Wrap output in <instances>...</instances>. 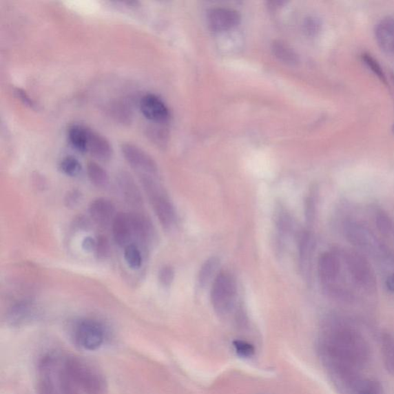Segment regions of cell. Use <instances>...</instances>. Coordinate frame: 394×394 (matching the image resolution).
Masks as SVG:
<instances>
[{"instance_id": "9", "label": "cell", "mask_w": 394, "mask_h": 394, "mask_svg": "<svg viewBox=\"0 0 394 394\" xmlns=\"http://www.w3.org/2000/svg\"><path fill=\"white\" fill-rule=\"evenodd\" d=\"M340 260L336 253L325 252L320 256L318 261V273L322 284L325 287L331 290L340 277Z\"/></svg>"}, {"instance_id": "30", "label": "cell", "mask_w": 394, "mask_h": 394, "mask_svg": "<svg viewBox=\"0 0 394 394\" xmlns=\"http://www.w3.org/2000/svg\"><path fill=\"white\" fill-rule=\"evenodd\" d=\"M275 54L278 56L280 60L286 62H295L296 55L291 49H289L285 45L278 43L275 44L273 48Z\"/></svg>"}, {"instance_id": "23", "label": "cell", "mask_w": 394, "mask_h": 394, "mask_svg": "<svg viewBox=\"0 0 394 394\" xmlns=\"http://www.w3.org/2000/svg\"><path fill=\"white\" fill-rule=\"evenodd\" d=\"M87 175L93 185L98 188H104L108 185V174L101 165L95 162H90L87 165Z\"/></svg>"}, {"instance_id": "11", "label": "cell", "mask_w": 394, "mask_h": 394, "mask_svg": "<svg viewBox=\"0 0 394 394\" xmlns=\"http://www.w3.org/2000/svg\"><path fill=\"white\" fill-rule=\"evenodd\" d=\"M238 12L225 8H214L207 15L209 28L216 32L228 31L240 23Z\"/></svg>"}, {"instance_id": "12", "label": "cell", "mask_w": 394, "mask_h": 394, "mask_svg": "<svg viewBox=\"0 0 394 394\" xmlns=\"http://www.w3.org/2000/svg\"><path fill=\"white\" fill-rule=\"evenodd\" d=\"M38 314V309L30 300L17 302L13 304L6 314V320L14 326H22L34 320Z\"/></svg>"}, {"instance_id": "21", "label": "cell", "mask_w": 394, "mask_h": 394, "mask_svg": "<svg viewBox=\"0 0 394 394\" xmlns=\"http://www.w3.org/2000/svg\"><path fill=\"white\" fill-rule=\"evenodd\" d=\"M313 240L309 233H304L300 240V266L304 273H307L310 269L311 260L313 251Z\"/></svg>"}, {"instance_id": "22", "label": "cell", "mask_w": 394, "mask_h": 394, "mask_svg": "<svg viewBox=\"0 0 394 394\" xmlns=\"http://www.w3.org/2000/svg\"><path fill=\"white\" fill-rule=\"evenodd\" d=\"M220 259L216 257L209 258L202 266L199 273V284L201 287H207L214 281L216 272L220 267Z\"/></svg>"}, {"instance_id": "31", "label": "cell", "mask_w": 394, "mask_h": 394, "mask_svg": "<svg viewBox=\"0 0 394 394\" xmlns=\"http://www.w3.org/2000/svg\"><path fill=\"white\" fill-rule=\"evenodd\" d=\"M95 253L98 259H105L108 257L110 253V245L106 236H98L96 239Z\"/></svg>"}, {"instance_id": "6", "label": "cell", "mask_w": 394, "mask_h": 394, "mask_svg": "<svg viewBox=\"0 0 394 394\" xmlns=\"http://www.w3.org/2000/svg\"><path fill=\"white\" fill-rule=\"evenodd\" d=\"M236 296L234 278L227 273H220L213 282L211 301L215 311L225 314L231 310Z\"/></svg>"}, {"instance_id": "14", "label": "cell", "mask_w": 394, "mask_h": 394, "mask_svg": "<svg viewBox=\"0 0 394 394\" xmlns=\"http://www.w3.org/2000/svg\"><path fill=\"white\" fill-rule=\"evenodd\" d=\"M91 218L96 225L106 227L113 222L116 208L113 203L105 198H98L92 201L89 207Z\"/></svg>"}, {"instance_id": "27", "label": "cell", "mask_w": 394, "mask_h": 394, "mask_svg": "<svg viewBox=\"0 0 394 394\" xmlns=\"http://www.w3.org/2000/svg\"><path fill=\"white\" fill-rule=\"evenodd\" d=\"M361 58H362V61L366 64V67L369 68L380 81L386 83L387 81L384 71L376 59L371 54H366V52H364V54L361 56Z\"/></svg>"}, {"instance_id": "25", "label": "cell", "mask_w": 394, "mask_h": 394, "mask_svg": "<svg viewBox=\"0 0 394 394\" xmlns=\"http://www.w3.org/2000/svg\"><path fill=\"white\" fill-rule=\"evenodd\" d=\"M124 258L129 267L134 270H137L142 266L143 257L141 249L134 244H131L124 248Z\"/></svg>"}, {"instance_id": "4", "label": "cell", "mask_w": 394, "mask_h": 394, "mask_svg": "<svg viewBox=\"0 0 394 394\" xmlns=\"http://www.w3.org/2000/svg\"><path fill=\"white\" fill-rule=\"evenodd\" d=\"M106 330L96 320L81 319L71 326L70 337L78 347L84 351H94L103 345L106 340Z\"/></svg>"}, {"instance_id": "13", "label": "cell", "mask_w": 394, "mask_h": 394, "mask_svg": "<svg viewBox=\"0 0 394 394\" xmlns=\"http://www.w3.org/2000/svg\"><path fill=\"white\" fill-rule=\"evenodd\" d=\"M113 235L116 244L126 247L134 240V231L131 214L119 213L112 222Z\"/></svg>"}, {"instance_id": "3", "label": "cell", "mask_w": 394, "mask_h": 394, "mask_svg": "<svg viewBox=\"0 0 394 394\" xmlns=\"http://www.w3.org/2000/svg\"><path fill=\"white\" fill-rule=\"evenodd\" d=\"M139 176L157 218L164 228H172L176 220V214L174 207L165 191L157 182L156 176L148 175Z\"/></svg>"}, {"instance_id": "20", "label": "cell", "mask_w": 394, "mask_h": 394, "mask_svg": "<svg viewBox=\"0 0 394 394\" xmlns=\"http://www.w3.org/2000/svg\"><path fill=\"white\" fill-rule=\"evenodd\" d=\"M380 346L385 369L394 374V338L391 334L385 333L382 335Z\"/></svg>"}, {"instance_id": "26", "label": "cell", "mask_w": 394, "mask_h": 394, "mask_svg": "<svg viewBox=\"0 0 394 394\" xmlns=\"http://www.w3.org/2000/svg\"><path fill=\"white\" fill-rule=\"evenodd\" d=\"M60 167L63 174L71 177H76L82 172L81 163L73 156L64 157Z\"/></svg>"}, {"instance_id": "37", "label": "cell", "mask_w": 394, "mask_h": 394, "mask_svg": "<svg viewBox=\"0 0 394 394\" xmlns=\"http://www.w3.org/2000/svg\"><path fill=\"white\" fill-rule=\"evenodd\" d=\"M386 287L387 291L391 293H394V273H392L387 278L386 280Z\"/></svg>"}, {"instance_id": "18", "label": "cell", "mask_w": 394, "mask_h": 394, "mask_svg": "<svg viewBox=\"0 0 394 394\" xmlns=\"http://www.w3.org/2000/svg\"><path fill=\"white\" fill-rule=\"evenodd\" d=\"M121 193L129 205L139 207L143 205V198L139 188H138L132 176L127 172L121 173L118 176Z\"/></svg>"}, {"instance_id": "17", "label": "cell", "mask_w": 394, "mask_h": 394, "mask_svg": "<svg viewBox=\"0 0 394 394\" xmlns=\"http://www.w3.org/2000/svg\"><path fill=\"white\" fill-rule=\"evenodd\" d=\"M375 37L380 48L387 54H394V18L387 17L380 21Z\"/></svg>"}, {"instance_id": "2", "label": "cell", "mask_w": 394, "mask_h": 394, "mask_svg": "<svg viewBox=\"0 0 394 394\" xmlns=\"http://www.w3.org/2000/svg\"><path fill=\"white\" fill-rule=\"evenodd\" d=\"M318 351L327 370L347 367L360 370L369 363V343L357 331L342 324L327 326L319 340Z\"/></svg>"}, {"instance_id": "38", "label": "cell", "mask_w": 394, "mask_h": 394, "mask_svg": "<svg viewBox=\"0 0 394 394\" xmlns=\"http://www.w3.org/2000/svg\"><path fill=\"white\" fill-rule=\"evenodd\" d=\"M357 394H371V393L364 391L362 388H360V391H359V393Z\"/></svg>"}, {"instance_id": "15", "label": "cell", "mask_w": 394, "mask_h": 394, "mask_svg": "<svg viewBox=\"0 0 394 394\" xmlns=\"http://www.w3.org/2000/svg\"><path fill=\"white\" fill-rule=\"evenodd\" d=\"M132 219L134 240L141 246L147 247L154 238V228L152 222L140 214H131Z\"/></svg>"}, {"instance_id": "19", "label": "cell", "mask_w": 394, "mask_h": 394, "mask_svg": "<svg viewBox=\"0 0 394 394\" xmlns=\"http://www.w3.org/2000/svg\"><path fill=\"white\" fill-rule=\"evenodd\" d=\"M89 127L82 124H74L68 129V139L79 152L87 153Z\"/></svg>"}, {"instance_id": "29", "label": "cell", "mask_w": 394, "mask_h": 394, "mask_svg": "<svg viewBox=\"0 0 394 394\" xmlns=\"http://www.w3.org/2000/svg\"><path fill=\"white\" fill-rule=\"evenodd\" d=\"M234 346L236 353L242 357H251L255 353L253 346L245 340H235Z\"/></svg>"}, {"instance_id": "32", "label": "cell", "mask_w": 394, "mask_h": 394, "mask_svg": "<svg viewBox=\"0 0 394 394\" xmlns=\"http://www.w3.org/2000/svg\"><path fill=\"white\" fill-rule=\"evenodd\" d=\"M174 271L172 267L165 266L160 269L159 272V280L164 287L172 285L174 280Z\"/></svg>"}, {"instance_id": "36", "label": "cell", "mask_w": 394, "mask_h": 394, "mask_svg": "<svg viewBox=\"0 0 394 394\" xmlns=\"http://www.w3.org/2000/svg\"><path fill=\"white\" fill-rule=\"evenodd\" d=\"M315 207L312 198H308L306 203V216L308 221L311 222L314 218Z\"/></svg>"}, {"instance_id": "10", "label": "cell", "mask_w": 394, "mask_h": 394, "mask_svg": "<svg viewBox=\"0 0 394 394\" xmlns=\"http://www.w3.org/2000/svg\"><path fill=\"white\" fill-rule=\"evenodd\" d=\"M140 106L143 116L154 123H164L169 119V110L167 105L154 94L144 96Z\"/></svg>"}, {"instance_id": "35", "label": "cell", "mask_w": 394, "mask_h": 394, "mask_svg": "<svg viewBox=\"0 0 394 394\" xmlns=\"http://www.w3.org/2000/svg\"><path fill=\"white\" fill-rule=\"evenodd\" d=\"M96 247V239L92 238V236H86L82 241V248L85 252H95Z\"/></svg>"}, {"instance_id": "1", "label": "cell", "mask_w": 394, "mask_h": 394, "mask_svg": "<svg viewBox=\"0 0 394 394\" xmlns=\"http://www.w3.org/2000/svg\"><path fill=\"white\" fill-rule=\"evenodd\" d=\"M106 378L90 361L51 352L37 364L38 394H107Z\"/></svg>"}, {"instance_id": "24", "label": "cell", "mask_w": 394, "mask_h": 394, "mask_svg": "<svg viewBox=\"0 0 394 394\" xmlns=\"http://www.w3.org/2000/svg\"><path fill=\"white\" fill-rule=\"evenodd\" d=\"M110 114L113 118L121 123L129 124L133 119V112L127 104L118 102L110 107Z\"/></svg>"}, {"instance_id": "5", "label": "cell", "mask_w": 394, "mask_h": 394, "mask_svg": "<svg viewBox=\"0 0 394 394\" xmlns=\"http://www.w3.org/2000/svg\"><path fill=\"white\" fill-rule=\"evenodd\" d=\"M344 259L348 271L354 283L367 292L377 290V279L373 268L362 254L356 251H347Z\"/></svg>"}, {"instance_id": "16", "label": "cell", "mask_w": 394, "mask_h": 394, "mask_svg": "<svg viewBox=\"0 0 394 394\" xmlns=\"http://www.w3.org/2000/svg\"><path fill=\"white\" fill-rule=\"evenodd\" d=\"M87 153L98 160L107 161L113 155V149L106 137L89 128Z\"/></svg>"}, {"instance_id": "33", "label": "cell", "mask_w": 394, "mask_h": 394, "mask_svg": "<svg viewBox=\"0 0 394 394\" xmlns=\"http://www.w3.org/2000/svg\"><path fill=\"white\" fill-rule=\"evenodd\" d=\"M82 194L79 190H70L65 197V206L69 208H75L81 203Z\"/></svg>"}, {"instance_id": "7", "label": "cell", "mask_w": 394, "mask_h": 394, "mask_svg": "<svg viewBox=\"0 0 394 394\" xmlns=\"http://www.w3.org/2000/svg\"><path fill=\"white\" fill-rule=\"evenodd\" d=\"M121 151L124 159L139 176H156L158 174V167L156 163L145 150L133 143H127L123 144Z\"/></svg>"}, {"instance_id": "8", "label": "cell", "mask_w": 394, "mask_h": 394, "mask_svg": "<svg viewBox=\"0 0 394 394\" xmlns=\"http://www.w3.org/2000/svg\"><path fill=\"white\" fill-rule=\"evenodd\" d=\"M346 239L352 245L364 249L369 253H384V249L376 236L362 225L357 222H349L345 227Z\"/></svg>"}, {"instance_id": "34", "label": "cell", "mask_w": 394, "mask_h": 394, "mask_svg": "<svg viewBox=\"0 0 394 394\" xmlns=\"http://www.w3.org/2000/svg\"><path fill=\"white\" fill-rule=\"evenodd\" d=\"M13 94H14L16 97L25 105V106H28L31 109H35L37 107V105L34 101L32 100L30 96L26 94L23 90L15 88L14 90H13Z\"/></svg>"}, {"instance_id": "39", "label": "cell", "mask_w": 394, "mask_h": 394, "mask_svg": "<svg viewBox=\"0 0 394 394\" xmlns=\"http://www.w3.org/2000/svg\"><path fill=\"white\" fill-rule=\"evenodd\" d=\"M393 133H394V123H393Z\"/></svg>"}, {"instance_id": "28", "label": "cell", "mask_w": 394, "mask_h": 394, "mask_svg": "<svg viewBox=\"0 0 394 394\" xmlns=\"http://www.w3.org/2000/svg\"><path fill=\"white\" fill-rule=\"evenodd\" d=\"M377 226L379 231L384 235H391L393 231V223L391 219L384 212H379L376 219Z\"/></svg>"}]
</instances>
